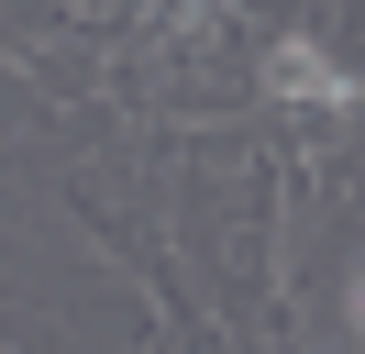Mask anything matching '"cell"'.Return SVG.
<instances>
[{
	"label": "cell",
	"mask_w": 365,
	"mask_h": 354,
	"mask_svg": "<svg viewBox=\"0 0 365 354\" xmlns=\"http://www.w3.org/2000/svg\"><path fill=\"white\" fill-rule=\"evenodd\" d=\"M266 100L332 122V111H354V66H343L321 34H277V44H266Z\"/></svg>",
	"instance_id": "6da1fadb"
},
{
	"label": "cell",
	"mask_w": 365,
	"mask_h": 354,
	"mask_svg": "<svg viewBox=\"0 0 365 354\" xmlns=\"http://www.w3.org/2000/svg\"><path fill=\"white\" fill-rule=\"evenodd\" d=\"M155 11H166V22H200V11H210V0H155Z\"/></svg>",
	"instance_id": "7a4b0ae2"
},
{
	"label": "cell",
	"mask_w": 365,
	"mask_h": 354,
	"mask_svg": "<svg viewBox=\"0 0 365 354\" xmlns=\"http://www.w3.org/2000/svg\"><path fill=\"white\" fill-rule=\"evenodd\" d=\"M354 321H365V277H354Z\"/></svg>",
	"instance_id": "3957f363"
}]
</instances>
